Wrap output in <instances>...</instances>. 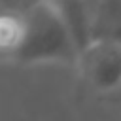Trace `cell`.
Listing matches in <instances>:
<instances>
[{"mask_svg":"<svg viewBox=\"0 0 121 121\" xmlns=\"http://www.w3.org/2000/svg\"><path fill=\"white\" fill-rule=\"evenodd\" d=\"M23 42L9 62L38 64L62 62L74 64L79 57V45L60 11L45 0H36L23 11Z\"/></svg>","mask_w":121,"mask_h":121,"instance_id":"obj_1","label":"cell"},{"mask_svg":"<svg viewBox=\"0 0 121 121\" xmlns=\"http://www.w3.org/2000/svg\"><path fill=\"white\" fill-rule=\"evenodd\" d=\"M76 70L85 89L100 100H121V43L95 40L78 57Z\"/></svg>","mask_w":121,"mask_h":121,"instance_id":"obj_2","label":"cell"},{"mask_svg":"<svg viewBox=\"0 0 121 121\" xmlns=\"http://www.w3.org/2000/svg\"><path fill=\"white\" fill-rule=\"evenodd\" d=\"M95 40L121 43V0H91L89 42Z\"/></svg>","mask_w":121,"mask_h":121,"instance_id":"obj_3","label":"cell"}]
</instances>
